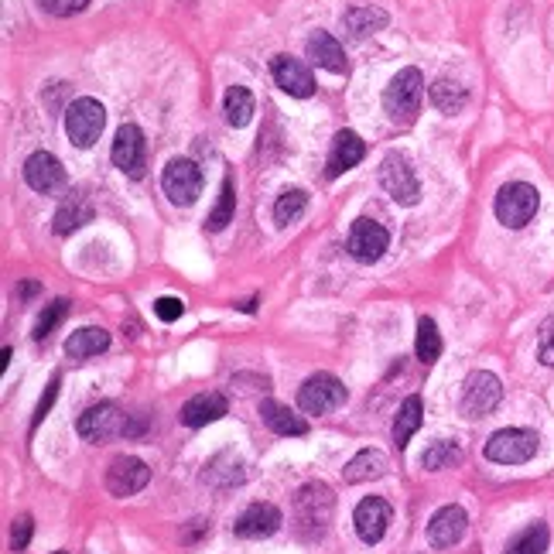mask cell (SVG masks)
I'll list each match as a JSON object with an SVG mask.
<instances>
[{
	"mask_svg": "<svg viewBox=\"0 0 554 554\" xmlns=\"http://www.w3.org/2000/svg\"><path fill=\"white\" fill-rule=\"evenodd\" d=\"M336 513V496L325 483H305L295 493V531L301 541H319L325 537Z\"/></svg>",
	"mask_w": 554,
	"mask_h": 554,
	"instance_id": "1",
	"label": "cell"
},
{
	"mask_svg": "<svg viewBox=\"0 0 554 554\" xmlns=\"http://www.w3.org/2000/svg\"><path fill=\"white\" fill-rule=\"evenodd\" d=\"M421 100H425V76H421V69H401L390 79L384 93V110L390 113V120L407 124V120L418 117Z\"/></svg>",
	"mask_w": 554,
	"mask_h": 554,
	"instance_id": "2",
	"label": "cell"
},
{
	"mask_svg": "<svg viewBox=\"0 0 554 554\" xmlns=\"http://www.w3.org/2000/svg\"><path fill=\"white\" fill-rule=\"evenodd\" d=\"M103 124H107V110L93 96H79L65 110V134L76 148H93L103 134Z\"/></svg>",
	"mask_w": 554,
	"mask_h": 554,
	"instance_id": "3",
	"label": "cell"
},
{
	"mask_svg": "<svg viewBox=\"0 0 554 554\" xmlns=\"http://www.w3.org/2000/svg\"><path fill=\"white\" fill-rule=\"evenodd\" d=\"M503 401V384L500 377H493L490 370H472L462 384V397H459V411L462 418L476 421V418H486L493 414L496 407Z\"/></svg>",
	"mask_w": 554,
	"mask_h": 554,
	"instance_id": "4",
	"label": "cell"
},
{
	"mask_svg": "<svg viewBox=\"0 0 554 554\" xmlns=\"http://www.w3.org/2000/svg\"><path fill=\"white\" fill-rule=\"evenodd\" d=\"M537 445H541V438H537V431L531 428H503L496 431V435L486 442V459L496 462V466H524V462H531L537 455Z\"/></svg>",
	"mask_w": 554,
	"mask_h": 554,
	"instance_id": "5",
	"label": "cell"
},
{
	"mask_svg": "<svg viewBox=\"0 0 554 554\" xmlns=\"http://www.w3.org/2000/svg\"><path fill=\"white\" fill-rule=\"evenodd\" d=\"M537 206H541V195H537L534 185L527 182H510L503 185L500 192H496V219H500L503 226H510V230H520V226H527L531 219L537 216Z\"/></svg>",
	"mask_w": 554,
	"mask_h": 554,
	"instance_id": "6",
	"label": "cell"
},
{
	"mask_svg": "<svg viewBox=\"0 0 554 554\" xmlns=\"http://www.w3.org/2000/svg\"><path fill=\"white\" fill-rule=\"evenodd\" d=\"M127 428H130V414L120 411L117 404H93V407H86L76 421L79 438H86V442H93V445L110 442V438H117V435H127Z\"/></svg>",
	"mask_w": 554,
	"mask_h": 554,
	"instance_id": "7",
	"label": "cell"
},
{
	"mask_svg": "<svg viewBox=\"0 0 554 554\" xmlns=\"http://www.w3.org/2000/svg\"><path fill=\"white\" fill-rule=\"evenodd\" d=\"M380 185H384V192L397 206H414L421 199V182L414 175L411 161L401 151H390L384 158V165H380Z\"/></svg>",
	"mask_w": 554,
	"mask_h": 554,
	"instance_id": "8",
	"label": "cell"
},
{
	"mask_svg": "<svg viewBox=\"0 0 554 554\" xmlns=\"http://www.w3.org/2000/svg\"><path fill=\"white\" fill-rule=\"evenodd\" d=\"M346 397L349 394L339 377H332V373H312L298 390V407L305 414H329L346 404Z\"/></svg>",
	"mask_w": 554,
	"mask_h": 554,
	"instance_id": "9",
	"label": "cell"
},
{
	"mask_svg": "<svg viewBox=\"0 0 554 554\" xmlns=\"http://www.w3.org/2000/svg\"><path fill=\"white\" fill-rule=\"evenodd\" d=\"M161 189L175 206H192L202 195V171L189 158H171L165 175H161Z\"/></svg>",
	"mask_w": 554,
	"mask_h": 554,
	"instance_id": "10",
	"label": "cell"
},
{
	"mask_svg": "<svg viewBox=\"0 0 554 554\" xmlns=\"http://www.w3.org/2000/svg\"><path fill=\"white\" fill-rule=\"evenodd\" d=\"M113 165L124 171L127 178H144V165H148V151H144V134L134 124H124L113 137L110 151Z\"/></svg>",
	"mask_w": 554,
	"mask_h": 554,
	"instance_id": "11",
	"label": "cell"
},
{
	"mask_svg": "<svg viewBox=\"0 0 554 554\" xmlns=\"http://www.w3.org/2000/svg\"><path fill=\"white\" fill-rule=\"evenodd\" d=\"M24 182L31 185L35 192H42V195H55V192H62L65 189V168H62V161L55 158L52 151H35L28 161H24Z\"/></svg>",
	"mask_w": 554,
	"mask_h": 554,
	"instance_id": "12",
	"label": "cell"
},
{
	"mask_svg": "<svg viewBox=\"0 0 554 554\" xmlns=\"http://www.w3.org/2000/svg\"><path fill=\"white\" fill-rule=\"evenodd\" d=\"M148 483H151V469L144 466L141 459H134V455H120V459L110 462L107 490L113 496H134V493H141Z\"/></svg>",
	"mask_w": 554,
	"mask_h": 554,
	"instance_id": "13",
	"label": "cell"
},
{
	"mask_svg": "<svg viewBox=\"0 0 554 554\" xmlns=\"http://www.w3.org/2000/svg\"><path fill=\"white\" fill-rule=\"evenodd\" d=\"M390 247V233L373 219H356L353 230H349V254L360 264H373V260L384 257V250Z\"/></svg>",
	"mask_w": 554,
	"mask_h": 554,
	"instance_id": "14",
	"label": "cell"
},
{
	"mask_svg": "<svg viewBox=\"0 0 554 554\" xmlns=\"http://www.w3.org/2000/svg\"><path fill=\"white\" fill-rule=\"evenodd\" d=\"M353 524L363 544H380L390 527V503L384 496H366L353 513Z\"/></svg>",
	"mask_w": 554,
	"mask_h": 554,
	"instance_id": "15",
	"label": "cell"
},
{
	"mask_svg": "<svg viewBox=\"0 0 554 554\" xmlns=\"http://www.w3.org/2000/svg\"><path fill=\"white\" fill-rule=\"evenodd\" d=\"M281 510L274 507V503H254V507H247L236 517L233 524V534L236 537H247V541H260V537H271L281 531Z\"/></svg>",
	"mask_w": 554,
	"mask_h": 554,
	"instance_id": "16",
	"label": "cell"
},
{
	"mask_svg": "<svg viewBox=\"0 0 554 554\" xmlns=\"http://www.w3.org/2000/svg\"><path fill=\"white\" fill-rule=\"evenodd\" d=\"M466 527H469V517L462 507H442L435 517L428 520V544L431 548H452L466 537Z\"/></svg>",
	"mask_w": 554,
	"mask_h": 554,
	"instance_id": "17",
	"label": "cell"
},
{
	"mask_svg": "<svg viewBox=\"0 0 554 554\" xmlns=\"http://www.w3.org/2000/svg\"><path fill=\"white\" fill-rule=\"evenodd\" d=\"M274 83L284 89L288 96H298V100H305V96L315 93V79H312V69H308L305 62L291 59V55H277L274 65Z\"/></svg>",
	"mask_w": 554,
	"mask_h": 554,
	"instance_id": "18",
	"label": "cell"
},
{
	"mask_svg": "<svg viewBox=\"0 0 554 554\" xmlns=\"http://www.w3.org/2000/svg\"><path fill=\"white\" fill-rule=\"evenodd\" d=\"M363 154H366V144L360 141V134H353V130H339L336 141H332L329 161H325V175H329V178L346 175L349 168L360 165Z\"/></svg>",
	"mask_w": 554,
	"mask_h": 554,
	"instance_id": "19",
	"label": "cell"
},
{
	"mask_svg": "<svg viewBox=\"0 0 554 554\" xmlns=\"http://www.w3.org/2000/svg\"><path fill=\"white\" fill-rule=\"evenodd\" d=\"M230 411V404H226V397L223 394H195L192 401H185L182 404V425H189V428H206V425H213V421H219L223 414Z\"/></svg>",
	"mask_w": 554,
	"mask_h": 554,
	"instance_id": "20",
	"label": "cell"
},
{
	"mask_svg": "<svg viewBox=\"0 0 554 554\" xmlns=\"http://www.w3.org/2000/svg\"><path fill=\"white\" fill-rule=\"evenodd\" d=\"M305 55L319 65V69H329V72H336V76L349 72L346 52H342V45L329 35V31H315V35L308 38V45H305Z\"/></svg>",
	"mask_w": 554,
	"mask_h": 554,
	"instance_id": "21",
	"label": "cell"
},
{
	"mask_svg": "<svg viewBox=\"0 0 554 554\" xmlns=\"http://www.w3.org/2000/svg\"><path fill=\"white\" fill-rule=\"evenodd\" d=\"M107 349H110V332L96 329V325H86V329L72 332V336L65 339V356H69L72 363H86V360H93V356L107 353Z\"/></svg>",
	"mask_w": 554,
	"mask_h": 554,
	"instance_id": "22",
	"label": "cell"
},
{
	"mask_svg": "<svg viewBox=\"0 0 554 554\" xmlns=\"http://www.w3.org/2000/svg\"><path fill=\"white\" fill-rule=\"evenodd\" d=\"M93 202H89L86 192H72L69 199L59 206V213H55V233L59 236H69L76 230H83L86 223H93Z\"/></svg>",
	"mask_w": 554,
	"mask_h": 554,
	"instance_id": "23",
	"label": "cell"
},
{
	"mask_svg": "<svg viewBox=\"0 0 554 554\" xmlns=\"http://www.w3.org/2000/svg\"><path fill=\"white\" fill-rule=\"evenodd\" d=\"M260 421L274 431V435H284V438H298V435H308V421L298 418L291 407L277 404V401H260Z\"/></svg>",
	"mask_w": 554,
	"mask_h": 554,
	"instance_id": "24",
	"label": "cell"
},
{
	"mask_svg": "<svg viewBox=\"0 0 554 554\" xmlns=\"http://www.w3.org/2000/svg\"><path fill=\"white\" fill-rule=\"evenodd\" d=\"M384 472H387V455L377 452V448H363V452H356L353 459L346 462L342 479H346L349 486H356V483H370V479H380Z\"/></svg>",
	"mask_w": 554,
	"mask_h": 554,
	"instance_id": "25",
	"label": "cell"
},
{
	"mask_svg": "<svg viewBox=\"0 0 554 554\" xmlns=\"http://www.w3.org/2000/svg\"><path fill=\"white\" fill-rule=\"evenodd\" d=\"M243 479H247V472H243V462L236 459L233 452L216 455V459L206 466V472H202V483L216 486V490H230V486H240Z\"/></svg>",
	"mask_w": 554,
	"mask_h": 554,
	"instance_id": "26",
	"label": "cell"
},
{
	"mask_svg": "<svg viewBox=\"0 0 554 554\" xmlns=\"http://www.w3.org/2000/svg\"><path fill=\"white\" fill-rule=\"evenodd\" d=\"M342 28L349 31V38H370L387 28V11H380V7H349L342 14Z\"/></svg>",
	"mask_w": 554,
	"mask_h": 554,
	"instance_id": "27",
	"label": "cell"
},
{
	"mask_svg": "<svg viewBox=\"0 0 554 554\" xmlns=\"http://www.w3.org/2000/svg\"><path fill=\"white\" fill-rule=\"evenodd\" d=\"M428 100H431V107H435V110H442V113H448V117H455V113H459L469 103V89L462 83H455V79H435L431 89H428Z\"/></svg>",
	"mask_w": 554,
	"mask_h": 554,
	"instance_id": "28",
	"label": "cell"
},
{
	"mask_svg": "<svg viewBox=\"0 0 554 554\" xmlns=\"http://www.w3.org/2000/svg\"><path fill=\"white\" fill-rule=\"evenodd\" d=\"M421 421H425V401H421L418 394H411L407 401L401 404V411H397V418H394V445L397 448H404L407 442H411V435L421 428Z\"/></svg>",
	"mask_w": 554,
	"mask_h": 554,
	"instance_id": "29",
	"label": "cell"
},
{
	"mask_svg": "<svg viewBox=\"0 0 554 554\" xmlns=\"http://www.w3.org/2000/svg\"><path fill=\"white\" fill-rule=\"evenodd\" d=\"M223 113L230 127H247L254 120V93L247 86H230L223 100Z\"/></svg>",
	"mask_w": 554,
	"mask_h": 554,
	"instance_id": "30",
	"label": "cell"
},
{
	"mask_svg": "<svg viewBox=\"0 0 554 554\" xmlns=\"http://www.w3.org/2000/svg\"><path fill=\"white\" fill-rule=\"evenodd\" d=\"M548 544H551V531H548V524H531L527 531H520L513 541L507 544V554H544L548 551Z\"/></svg>",
	"mask_w": 554,
	"mask_h": 554,
	"instance_id": "31",
	"label": "cell"
},
{
	"mask_svg": "<svg viewBox=\"0 0 554 554\" xmlns=\"http://www.w3.org/2000/svg\"><path fill=\"white\" fill-rule=\"evenodd\" d=\"M462 459V448L452 442V438H435L428 448H425V455H421V469H428V472H442L448 469L452 462H459Z\"/></svg>",
	"mask_w": 554,
	"mask_h": 554,
	"instance_id": "32",
	"label": "cell"
},
{
	"mask_svg": "<svg viewBox=\"0 0 554 554\" xmlns=\"http://www.w3.org/2000/svg\"><path fill=\"white\" fill-rule=\"evenodd\" d=\"M414 353H418V360L428 363V366L442 356V332H438L435 319H428V315L418 322V342H414Z\"/></svg>",
	"mask_w": 554,
	"mask_h": 554,
	"instance_id": "33",
	"label": "cell"
},
{
	"mask_svg": "<svg viewBox=\"0 0 554 554\" xmlns=\"http://www.w3.org/2000/svg\"><path fill=\"white\" fill-rule=\"evenodd\" d=\"M305 206H308V195L301 192V189L281 192V195H277V202H274V223H277V226L295 223V219H298L301 213H305Z\"/></svg>",
	"mask_w": 554,
	"mask_h": 554,
	"instance_id": "34",
	"label": "cell"
},
{
	"mask_svg": "<svg viewBox=\"0 0 554 554\" xmlns=\"http://www.w3.org/2000/svg\"><path fill=\"white\" fill-rule=\"evenodd\" d=\"M233 213H236V195H233V182L226 178V182H223V192H219L216 209H213V213H209V219H206V230H213V233L226 230V226H230V219H233Z\"/></svg>",
	"mask_w": 554,
	"mask_h": 554,
	"instance_id": "35",
	"label": "cell"
},
{
	"mask_svg": "<svg viewBox=\"0 0 554 554\" xmlns=\"http://www.w3.org/2000/svg\"><path fill=\"white\" fill-rule=\"evenodd\" d=\"M69 308H72V305H69L65 298H55L52 305H45V312L38 315V322H35V342H45L48 336H52V332L65 322Z\"/></svg>",
	"mask_w": 554,
	"mask_h": 554,
	"instance_id": "36",
	"label": "cell"
},
{
	"mask_svg": "<svg viewBox=\"0 0 554 554\" xmlns=\"http://www.w3.org/2000/svg\"><path fill=\"white\" fill-rule=\"evenodd\" d=\"M154 315H158L161 322L182 319V315H185V301H182V298H171V295L158 298V301H154Z\"/></svg>",
	"mask_w": 554,
	"mask_h": 554,
	"instance_id": "37",
	"label": "cell"
},
{
	"mask_svg": "<svg viewBox=\"0 0 554 554\" xmlns=\"http://www.w3.org/2000/svg\"><path fill=\"white\" fill-rule=\"evenodd\" d=\"M38 4H42L48 14H55V18H72V14L86 11L89 0H38Z\"/></svg>",
	"mask_w": 554,
	"mask_h": 554,
	"instance_id": "38",
	"label": "cell"
},
{
	"mask_svg": "<svg viewBox=\"0 0 554 554\" xmlns=\"http://www.w3.org/2000/svg\"><path fill=\"white\" fill-rule=\"evenodd\" d=\"M31 531H35V520H31L28 513H21V517L14 520V531H11V548H14V551H24V548H28Z\"/></svg>",
	"mask_w": 554,
	"mask_h": 554,
	"instance_id": "39",
	"label": "cell"
},
{
	"mask_svg": "<svg viewBox=\"0 0 554 554\" xmlns=\"http://www.w3.org/2000/svg\"><path fill=\"white\" fill-rule=\"evenodd\" d=\"M537 360L544 366H554V319L544 322L541 329V342H537Z\"/></svg>",
	"mask_w": 554,
	"mask_h": 554,
	"instance_id": "40",
	"label": "cell"
},
{
	"mask_svg": "<svg viewBox=\"0 0 554 554\" xmlns=\"http://www.w3.org/2000/svg\"><path fill=\"white\" fill-rule=\"evenodd\" d=\"M59 373H55V377H52V384H48V390H45V394H42V401H38V411H35V421H31V428H38V425H42V421H45V414L48 411H52V404H55V397H59Z\"/></svg>",
	"mask_w": 554,
	"mask_h": 554,
	"instance_id": "41",
	"label": "cell"
},
{
	"mask_svg": "<svg viewBox=\"0 0 554 554\" xmlns=\"http://www.w3.org/2000/svg\"><path fill=\"white\" fill-rule=\"evenodd\" d=\"M21 298H31V295H38V284H21V291H18Z\"/></svg>",
	"mask_w": 554,
	"mask_h": 554,
	"instance_id": "42",
	"label": "cell"
},
{
	"mask_svg": "<svg viewBox=\"0 0 554 554\" xmlns=\"http://www.w3.org/2000/svg\"><path fill=\"white\" fill-rule=\"evenodd\" d=\"M52 554H69V551H52Z\"/></svg>",
	"mask_w": 554,
	"mask_h": 554,
	"instance_id": "43",
	"label": "cell"
}]
</instances>
